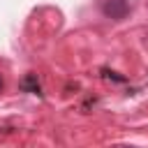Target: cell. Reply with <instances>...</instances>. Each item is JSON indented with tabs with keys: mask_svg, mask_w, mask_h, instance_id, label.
<instances>
[{
	"mask_svg": "<svg viewBox=\"0 0 148 148\" xmlns=\"http://www.w3.org/2000/svg\"><path fill=\"white\" fill-rule=\"evenodd\" d=\"M97 7L111 21H123L130 14V0H97Z\"/></svg>",
	"mask_w": 148,
	"mask_h": 148,
	"instance_id": "1",
	"label": "cell"
},
{
	"mask_svg": "<svg viewBox=\"0 0 148 148\" xmlns=\"http://www.w3.org/2000/svg\"><path fill=\"white\" fill-rule=\"evenodd\" d=\"M21 90L23 92H39V83H37V76L35 74H25L23 76V81H21Z\"/></svg>",
	"mask_w": 148,
	"mask_h": 148,
	"instance_id": "2",
	"label": "cell"
},
{
	"mask_svg": "<svg viewBox=\"0 0 148 148\" xmlns=\"http://www.w3.org/2000/svg\"><path fill=\"white\" fill-rule=\"evenodd\" d=\"M102 72H104V76H106V79H113V81H118V83H125V76L116 74V72H109V69H102Z\"/></svg>",
	"mask_w": 148,
	"mask_h": 148,
	"instance_id": "3",
	"label": "cell"
},
{
	"mask_svg": "<svg viewBox=\"0 0 148 148\" xmlns=\"http://www.w3.org/2000/svg\"><path fill=\"white\" fill-rule=\"evenodd\" d=\"M5 90V79H2V74H0V92Z\"/></svg>",
	"mask_w": 148,
	"mask_h": 148,
	"instance_id": "4",
	"label": "cell"
}]
</instances>
